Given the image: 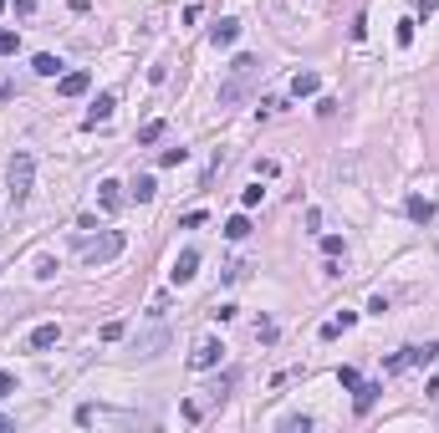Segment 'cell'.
Instances as JSON below:
<instances>
[{"label":"cell","mask_w":439,"mask_h":433,"mask_svg":"<svg viewBox=\"0 0 439 433\" xmlns=\"http://www.w3.org/2000/svg\"><path fill=\"white\" fill-rule=\"evenodd\" d=\"M195 275H199V250H179V255H174V270H169V281H174V285H189Z\"/></svg>","instance_id":"4"},{"label":"cell","mask_w":439,"mask_h":433,"mask_svg":"<svg viewBox=\"0 0 439 433\" xmlns=\"http://www.w3.org/2000/svg\"><path fill=\"white\" fill-rule=\"evenodd\" d=\"M434 6H439V0H414V16H429Z\"/></svg>","instance_id":"35"},{"label":"cell","mask_w":439,"mask_h":433,"mask_svg":"<svg viewBox=\"0 0 439 433\" xmlns=\"http://www.w3.org/2000/svg\"><path fill=\"white\" fill-rule=\"evenodd\" d=\"M338 383H342V387H358L363 377H358V367H338Z\"/></svg>","instance_id":"29"},{"label":"cell","mask_w":439,"mask_h":433,"mask_svg":"<svg viewBox=\"0 0 439 433\" xmlns=\"http://www.w3.org/2000/svg\"><path fill=\"white\" fill-rule=\"evenodd\" d=\"M123 336V321H102V342H118Z\"/></svg>","instance_id":"31"},{"label":"cell","mask_w":439,"mask_h":433,"mask_svg":"<svg viewBox=\"0 0 439 433\" xmlns=\"http://www.w3.org/2000/svg\"><path fill=\"white\" fill-rule=\"evenodd\" d=\"M353 392H358V398H353V408H358V413H373V403H378V392H383V383H358Z\"/></svg>","instance_id":"12"},{"label":"cell","mask_w":439,"mask_h":433,"mask_svg":"<svg viewBox=\"0 0 439 433\" xmlns=\"http://www.w3.org/2000/svg\"><path fill=\"white\" fill-rule=\"evenodd\" d=\"M347 250V245H342V234H322V255H332V260H338Z\"/></svg>","instance_id":"23"},{"label":"cell","mask_w":439,"mask_h":433,"mask_svg":"<svg viewBox=\"0 0 439 433\" xmlns=\"http://www.w3.org/2000/svg\"><path fill=\"white\" fill-rule=\"evenodd\" d=\"M245 234H251V219H245V214L225 219V240H245Z\"/></svg>","instance_id":"19"},{"label":"cell","mask_w":439,"mask_h":433,"mask_svg":"<svg viewBox=\"0 0 439 433\" xmlns=\"http://www.w3.org/2000/svg\"><path fill=\"white\" fill-rule=\"evenodd\" d=\"M97 204L108 209V214H113V209H123V183L118 179H102L97 183Z\"/></svg>","instance_id":"8"},{"label":"cell","mask_w":439,"mask_h":433,"mask_svg":"<svg viewBox=\"0 0 439 433\" xmlns=\"http://www.w3.org/2000/svg\"><path fill=\"white\" fill-rule=\"evenodd\" d=\"M184 159H189V148H164V153H159V163H164V168H179Z\"/></svg>","instance_id":"22"},{"label":"cell","mask_w":439,"mask_h":433,"mask_svg":"<svg viewBox=\"0 0 439 433\" xmlns=\"http://www.w3.org/2000/svg\"><path fill=\"white\" fill-rule=\"evenodd\" d=\"M51 275H57V260L41 255V260H36V281H51Z\"/></svg>","instance_id":"28"},{"label":"cell","mask_w":439,"mask_h":433,"mask_svg":"<svg viewBox=\"0 0 439 433\" xmlns=\"http://www.w3.org/2000/svg\"><path fill=\"white\" fill-rule=\"evenodd\" d=\"M255 77H261V61H255V57H235V61H230V77L220 82V108H235L245 92H251Z\"/></svg>","instance_id":"1"},{"label":"cell","mask_w":439,"mask_h":433,"mask_svg":"<svg viewBox=\"0 0 439 433\" xmlns=\"http://www.w3.org/2000/svg\"><path fill=\"white\" fill-rule=\"evenodd\" d=\"M159 138H164V117H153V123L138 128V143H144V148H148V143H159Z\"/></svg>","instance_id":"18"},{"label":"cell","mask_w":439,"mask_h":433,"mask_svg":"<svg viewBox=\"0 0 439 433\" xmlns=\"http://www.w3.org/2000/svg\"><path fill=\"white\" fill-rule=\"evenodd\" d=\"M179 225H184V230H199V225H204V209H189V214L179 219Z\"/></svg>","instance_id":"33"},{"label":"cell","mask_w":439,"mask_h":433,"mask_svg":"<svg viewBox=\"0 0 439 433\" xmlns=\"http://www.w3.org/2000/svg\"><path fill=\"white\" fill-rule=\"evenodd\" d=\"M220 357H225V347H220L215 336H204V342H199L195 352H189V367H195V372H204V367H215Z\"/></svg>","instance_id":"5"},{"label":"cell","mask_w":439,"mask_h":433,"mask_svg":"<svg viewBox=\"0 0 439 433\" xmlns=\"http://www.w3.org/2000/svg\"><path fill=\"white\" fill-rule=\"evenodd\" d=\"M409 219H414V225H429V219H434V199H424V194H409Z\"/></svg>","instance_id":"11"},{"label":"cell","mask_w":439,"mask_h":433,"mask_svg":"<svg viewBox=\"0 0 439 433\" xmlns=\"http://www.w3.org/2000/svg\"><path fill=\"white\" fill-rule=\"evenodd\" d=\"M424 392H429V398L439 403V377H434V383H429V387H424Z\"/></svg>","instance_id":"37"},{"label":"cell","mask_w":439,"mask_h":433,"mask_svg":"<svg viewBox=\"0 0 439 433\" xmlns=\"http://www.w3.org/2000/svg\"><path fill=\"white\" fill-rule=\"evenodd\" d=\"M123 230H108V234H97V240H82V260L87 265H108V260H118L123 255Z\"/></svg>","instance_id":"3"},{"label":"cell","mask_w":439,"mask_h":433,"mask_svg":"<svg viewBox=\"0 0 439 433\" xmlns=\"http://www.w3.org/2000/svg\"><path fill=\"white\" fill-rule=\"evenodd\" d=\"M261 199H266V189H261V183H251V189L240 194V204H245V209H255V204H261Z\"/></svg>","instance_id":"27"},{"label":"cell","mask_w":439,"mask_h":433,"mask_svg":"<svg viewBox=\"0 0 439 433\" xmlns=\"http://www.w3.org/2000/svg\"><path fill=\"white\" fill-rule=\"evenodd\" d=\"M439 357V342H424V347H409V362H419V367H429Z\"/></svg>","instance_id":"17"},{"label":"cell","mask_w":439,"mask_h":433,"mask_svg":"<svg viewBox=\"0 0 439 433\" xmlns=\"http://www.w3.org/2000/svg\"><path fill=\"white\" fill-rule=\"evenodd\" d=\"M347 36H353V41H363V36H368V16H353V26H347Z\"/></svg>","instance_id":"30"},{"label":"cell","mask_w":439,"mask_h":433,"mask_svg":"<svg viewBox=\"0 0 439 433\" xmlns=\"http://www.w3.org/2000/svg\"><path fill=\"white\" fill-rule=\"evenodd\" d=\"M31 72H36V77H61V57H51V51H41V57L31 61Z\"/></svg>","instance_id":"15"},{"label":"cell","mask_w":439,"mask_h":433,"mask_svg":"<svg viewBox=\"0 0 439 433\" xmlns=\"http://www.w3.org/2000/svg\"><path fill=\"white\" fill-rule=\"evenodd\" d=\"M0 428H10V418H6V413H0Z\"/></svg>","instance_id":"38"},{"label":"cell","mask_w":439,"mask_h":433,"mask_svg":"<svg viewBox=\"0 0 439 433\" xmlns=\"http://www.w3.org/2000/svg\"><path fill=\"white\" fill-rule=\"evenodd\" d=\"M31 179H36V159H31V148H16V159H10V168H6L10 204H16V209L31 199Z\"/></svg>","instance_id":"2"},{"label":"cell","mask_w":439,"mask_h":433,"mask_svg":"<svg viewBox=\"0 0 439 433\" xmlns=\"http://www.w3.org/2000/svg\"><path fill=\"white\" fill-rule=\"evenodd\" d=\"M36 10V0H16V16H31Z\"/></svg>","instance_id":"36"},{"label":"cell","mask_w":439,"mask_h":433,"mask_svg":"<svg viewBox=\"0 0 439 433\" xmlns=\"http://www.w3.org/2000/svg\"><path fill=\"white\" fill-rule=\"evenodd\" d=\"M153 194H159V183H153L148 174H138V179H133V189H128V199H138V204H148V199H153Z\"/></svg>","instance_id":"14"},{"label":"cell","mask_w":439,"mask_h":433,"mask_svg":"<svg viewBox=\"0 0 439 433\" xmlns=\"http://www.w3.org/2000/svg\"><path fill=\"white\" fill-rule=\"evenodd\" d=\"M393 41L398 46H414V16H404V21L393 26Z\"/></svg>","instance_id":"20"},{"label":"cell","mask_w":439,"mask_h":433,"mask_svg":"<svg viewBox=\"0 0 439 433\" xmlns=\"http://www.w3.org/2000/svg\"><path fill=\"white\" fill-rule=\"evenodd\" d=\"M230 387H235V372H225V377H220V383L210 387V398H215V403H225V392H230Z\"/></svg>","instance_id":"26"},{"label":"cell","mask_w":439,"mask_h":433,"mask_svg":"<svg viewBox=\"0 0 439 433\" xmlns=\"http://www.w3.org/2000/svg\"><path fill=\"white\" fill-rule=\"evenodd\" d=\"M306 428H312V418H302V413L281 418V433H306Z\"/></svg>","instance_id":"21"},{"label":"cell","mask_w":439,"mask_h":433,"mask_svg":"<svg viewBox=\"0 0 439 433\" xmlns=\"http://www.w3.org/2000/svg\"><path fill=\"white\" fill-rule=\"evenodd\" d=\"M21 51V36L16 31H0V57H16Z\"/></svg>","instance_id":"24"},{"label":"cell","mask_w":439,"mask_h":433,"mask_svg":"<svg viewBox=\"0 0 439 433\" xmlns=\"http://www.w3.org/2000/svg\"><path fill=\"white\" fill-rule=\"evenodd\" d=\"M235 36H240V21H235V16H225V21H215L210 41H215V46H235Z\"/></svg>","instance_id":"10"},{"label":"cell","mask_w":439,"mask_h":433,"mask_svg":"<svg viewBox=\"0 0 439 433\" xmlns=\"http://www.w3.org/2000/svg\"><path fill=\"white\" fill-rule=\"evenodd\" d=\"M16 387H21V383H16V372H0V398H10Z\"/></svg>","instance_id":"32"},{"label":"cell","mask_w":439,"mask_h":433,"mask_svg":"<svg viewBox=\"0 0 439 433\" xmlns=\"http://www.w3.org/2000/svg\"><path fill=\"white\" fill-rule=\"evenodd\" d=\"M276 174V159H255V179H271Z\"/></svg>","instance_id":"34"},{"label":"cell","mask_w":439,"mask_h":433,"mask_svg":"<svg viewBox=\"0 0 439 433\" xmlns=\"http://www.w3.org/2000/svg\"><path fill=\"white\" fill-rule=\"evenodd\" d=\"M255 342H276V321H271V316L255 321Z\"/></svg>","instance_id":"25"},{"label":"cell","mask_w":439,"mask_h":433,"mask_svg":"<svg viewBox=\"0 0 439 433\" xmlns=\"http://www.w3.org/2000/svg\"><path fill=\"white\" fill-rule=\"evenodd\" d=\"M113 108H118V92H102V97L92 102V108H87V117H82V123H87V128L108 123V117H113Z\"/></svg>","instance_id":"7"},{"label":"cell","mask_w":439,"mask_h":433,"mask_svg":"<svg viewBox=\"0 0 439 433\" xmlns=\"http://www.w3.org/2000/svg\"><path fill=\"white\" fill-rule=\"evenodd\" d=\"M57 342H61V326L57 321H41L31 336H26V347H31V352H46V347H57Z\"/></svg>","instance_id":"6"},{"label":"cell","mask_w":439,"mask_h":433,"mask_svg":"<svg viewBox=\"0 0 439 433\" xmlns=\"http://www.w3.org/2000/svg\"><path fill=\"white\" fill-rule=\"evenodd\" d=\"M87 87H92V77H87V72H67V77L57 82V92H61V97H82Z\"/></svg>","instance_id":"9"},{"label":"cell","mask_w":439,"mask_h":433,"mask_svg":"<svg viewBox=\"0 0 439 433\" xmlns=\"http://www.w3.org/2000/svg\"><path fill=\"white\" fill-rule=\"evenodd\" d=\"M317 87H322L317 72H296V77H291V97H312Z\"/></svg>","instance_id":"13"},{"label":"cell","mask_w":439,"mask_h":433,"mask_svg":"<svg viewBox=\"0 0 439 433\" xmlns=\"http://www.w3.org/2000/svg\"><path fill=\"white\" fill-rule=\"evenodd\" d=\"M164 342H169V332H148L144 342H138V357H159V352H164Z\"/></svg>","instance_id":"16"}]
</instances>
